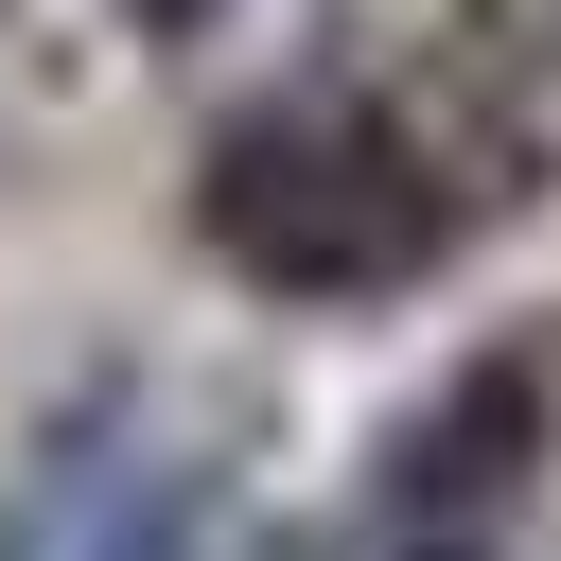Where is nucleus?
<instances>
[{
	"instance_id": "1",
	"label": "nucleus",
	"mask_w": 561,
	"mask_h": 561,
	"mask_svg": "<svg viewBox=\"0 0 561 561\" xmlns=\"http://www.w3.org/2000/svg\"><path fill=\"white\" fill-rule=\"evenodd\" d=\"M193 228L210 263H245L263 298H386L456 245V175L421 123H386L368 88H280L210 140L193 175Z\"/></svg>"
},
{
	"instance_id": "2",
	"label": "nucleus",
	"mask_w": 561,
	"mask_h": 561,
	"mask_svg": "<svg viewBox=\"0 0 561 561\" xmlns=\"http://www.w3.org/2000/svg\"><path fill=\"white\" fill-rule=\"evenodd\" d=\"M526 438H543V368H526V351H491V368H473V403H421V421H403V508H421V526H438V508H456V526H491V508L526 491Z\"/></svg>"
},
{
	"instance_id": "3",
	"label": "nucleus",
	"mask_w": 561,
	"mask_h": 561,
	"mask_svg": "<svg viewBox=\"0 0 561 561\" xmlns=\"http://www.w3.org/2000/svg\"><path fill=\"white\" fill-rule=\"evenodd\" d=\"M158 18H193V0H158Z\"/></svg>"
}]
</instances>
